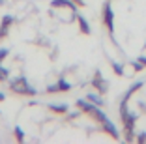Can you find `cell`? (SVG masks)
Wrapping results in <instances>:
<instances>
[{
  "mask_svg": "<svg viewBox=\"0 0 146 144\" xmlns=\"http://www.w3.org/2000/svg\"><path fill=\"white\" fill-rule=\"evenodd\" d=\"M137 118L139 114L129 110L127 105H120V120L124 123V139L127 142H133L135 140V125H137Z\"/></svg>",
  "mask_w": 146,
  "mask_h": 144,
  "instance_id": "6da1fadb",
  "label": "cell"
},
{
  "mask_svg": "<svg viewBox=\"0 0 146 144\" xmlns=\"http://www.w3.org/2000/svg\"><path fill=\"white\" fill-rule=\"evenodd\" d=\"M9 90L13 94H17V96H36V88L28 82L25 75H19L15 79H9Z\"/></svg>",
  "mask_w": 146,
  "mask_h": 144,
  "instance_id": "7a4b0ae2",
  "label": "cell"
},
{
  "mask_svg": "<svg viewBox=\"0 0 146 144\" xmlns=\"http://www.w3.org/2000/svg\"><path fill=\"white\" fill-rule=\"evenodd\" d=\"M103 25H105V28L109 30V34L114 36V11H112L109 0L103 4Z\"/></svg>",
  "mask_w": 146,
  "mask_h": 144,
  "instance_id": "3957f363",
  "label": "cell"
},
{
  "mask_svg": "<svg viewBox=\"0 0 146 144\" xmlns=\"http://www.w3.org/2000/svg\"><path fill=\"white\" fill-rule=\"evenodd\" d=\"M92 88H96L99 94H107V90H109L107 79H103V75L99 71H96V75L92 77Z\"/></svg>",
  "mask_w": 146,
  "mask_h": 144,
  "instance_id": "277c9868",
  "label": "cell"
},
{
  "mask_svg": "<svg viewBox=\"0 0 146 144\" xmlns=\"http://www.w3.org/2000/svg\"><path fill=\"white\" fill-rule=\"evenodd\" d=\"M13 21H15V19H13V15H4V17H2V21H0V39L8 38L9 28H11Z\"/></svg>",
  "mask_w": 146,
  "mask_h": 144,
  "instance_id": "5b68a950",
  "label": "cell"
},
{
  "mask_svg": "<svg viewBox=\"0 0 146 144\" xmlns=\"http://www.w3.org/2000/svg\"><path fill=\"white\" fill-rule=\"evenodd\" d=\"M75 21H77V25H79V30H81V34H84V36H90V34H92L90 23H88V19H86L84 15L77 13V15H75Z\"/></svg>",
  "mask_w": 146,
  "mask_h": 144,
  "instance_id": "8992f818",
  "label": "cell"
},
{
  "mask_svg": "<svg viewBox=\"0 0 146 144\" xmlns=\"http://www.w3.org/2000/svg\"><path fill=\"white\" fill-rule=\"evenodd\" d=\"M99 125H101V129H103L105 133H109V135H111V137H112L114 140H120V133H118V129H116V125H114V123H112V122H111L109 118L105 120V122H101Z\"/></svg>",
  "mask_w": 146,
  "mask_h": 144,
  "instance_id": "52a82bcc",
  "label": "cell"
},
{
  "mask_svg": "<svg viewBox=\"0 0 146 144\" xmlns=\"http://www.w3.org/2000/svg\"><path fill=\"white\" fill-rule=\"evenodd\" d=\"M142 84H144V82H135V84L131 86V88H127V92L124 94V98H122L120 105H127V103H129V99H131V96H133L135 92H139V90L142 88Z\"/></svg>",
  "mask_w": 146,
  "mask_h": 144,
  "instance_id": "ba28073f",
  "label": "cell"
},
{
  "mask_svg": "<svg viewBox=\"0 0 146 144\" xmlns=\"http://www.w3.org/2000/svg\"><path fill=\"white\" fill-rule=\"evenodd\" d=\"M47 109L51 110V112H56V114H68L69 107L66 105V103H60V105H54V103H51V105H47Z\"/></svg>",
  "mask_w": 146,
  "mask_h": 144,
  "instance_id": "9c48e42d",
  "label": "cell"
},
{
  "mask_svg": "<svg viewBox=\"0 0 146 144\" xmlns=\"http://www.w3.org/2000/svg\"><path fill=\"white\" fill-rule=\"evenodd\" d=\"M86 99H88V101H92L94 105H98V107H103V105H105V99L101 98V94H94V92H90L88 96H86Z\"/></svg>",
  "mask_w": 146,
  "mask_h": 144,
  "instance_id": "30bf717a",
  "label": "cell"
},
{
  "mask_svg": "<svg viewBox=\"0 0 146 144\" xmlns=\"http://www.w3.org/2000/svg\"><path fill=\"white\" fill-rule=\"evenodd\" d=\"M56 86H58V92H69L71 90V82H68L66 79H58Z\"/></svg>",
  "mask_w": 146,
  "mask_h": 144,
  "instance_id": "8fae6325",
  "label": "cell"
},
{
  "mask_svg": "<svg viewBox=\"0 0 146 144\" xmlns=\"http://www.w3.org/2000/svg\"><path fill=\"white\" fill-rule=\"evenodd\" d=\"M111 66H112V71H114L116 75H124V64L116 62V60H111Z\"/></svg>",
  "mask_w": 146,
  "mask_h": 144,
  "instance_id": "7c38bea8",
  "label": "cell"
},
{
  "mask_svg": "<svg viewBox=\"0 0 146 144\" xmlns=\"http://www.w3.org/2000/svg\"><path fill=\"white\" fill-rule=\"evenodd\" d=\"M13 137H15L19 142H25L26 137H25V131H23V127H19V125L15 127V129H13Z\"/></svg>",
  "mask_w": 146,
  "mask_h": 144,
  "instance_id": "4fadbf2b",
  "label": "cell"
},
{
  "mask_svg": "<svg viewBox=\"0 0 146 144\" xmlns=\"http://www.w3.org/2000/svg\"><path fill=\"white\" fill-rule=\"evenodd\" d=\"M6 81H9V69L0 64V82H6Z\"/></svg>",
  "mask_w": 146,
  "mask_h": 144,
  "instance_id": "5bb4252c",
  "label": "cell"
},
{
  "mask_svg": "<svg viewBox=\"0 0 146 144\" xmlns=\"http://www.w3.org/2000/svg\"><path fill=\"white\" fill-rule=\"evenodd\" d=\"M135 140H137L139 144H144V142H146V131L137 133V135H135Z\"/></svg>",
  "mask_w": 146,
  "mask_h": 144,
  "instance_id": "9a60e30c",
  "label": "cell"
},
{
  "mask_svg": "<svg viewBox=\"0 0 146 144\" xmlns=\"http://www.w3.org/2000/svg\"><path fill=\"white\" fill-rule=\"evenodd\" d=\"M8 54H9V49H6V47H4V49H0V64L8 58Z\"/></svg>",
  "mask_w": 146,
  "mask_h": 144,
  "instance_id": "2e32d148",
  "label": "cell"
},
{
  "mask_svg": "<svg viewBox=\"0 0 146 144\" xmlns=\"http://www.w3.org/2000/svg\"><path fill=\"white\" fill-rule=\"evenodd\" d=\"M131 68H133L135 71H142V69H144V66H142L139 60H135V62H131Z\"/></svg>",
  "mask_w": 146,
  "mask_h": 144,
  "instance_id": "e0dca14e",
  "label": "cell"
},
{
  "mask_svg": "<svg viewBox=\"0 0 146 144\" xmlns=\"http://www.w3.org/2000/svg\"><path fill=\"white\" fill-rule=\"evenodd\" d=\"M45 92H47V94H56V92H58V86H56V82H54V84H47Z\"/></svg>",
  "mask_w": 146,
  "mask_h": 144,
  "instance_id": "ac0fdd59",
  "label": "cell"
},
{
  "mask_svg": "<svg viewBox=\"0 0 146 144\" xmlns=\"http://www.w3.org/2000/svg\"><path fill=\"white\" fill-rule=\"evenodd\" d=\"M137 60H139V62H141L142 66H144V68H146V56H144V54H142V56H139Z\"/></svg>",
  "mask_w": 146,
  "mask_h": 144,
  "instance_id": "d6986e66",
  "label": "cell"
},
{
  "mask_svg": "<svg viewBox=\"0 0 146 144\" xmlns=\"http://www.w3.org/2000/svg\"><path fill=\"white\" fill-rule=\"evenodd\" d=\"M73 2H75V4H77V6H81V8H82V6H84V0H73Z\"/></svg>",
  "mask_w": 146,
  "mask_h": 144,
  "instance_id": "ffe728a7",
  "label": "cell"
},
{
  "mask_svg": "<svg viewBox=\"0 0 146 144\" xmlns=\"http://www.w3.org/2000/svg\"><path fill=\"white\" fill-rule=\"evenodd\" d=\"M4 99H6V94H4V92H0V101H4Z\"/></svg>",
  "mask_w": 146,
  "mask_h": 144,
  "instance_id": "44dd1931",
  "label": "cell"
},
{
  "mask_svg": "<svg viewBox=\"0 0 146 144\" xmlns=\"http://www.w3.org/2000/svg\"><path fill=\"white\" fill-rule=\"evenodd\" d=\"M4 2H6V0H0V6H4Z\"/></svg>",
  "mask_w": 146,
  "mask_h": 144,
  "instance_id": "7402d4cb",
  "label": "cell"
}]
</instances>
